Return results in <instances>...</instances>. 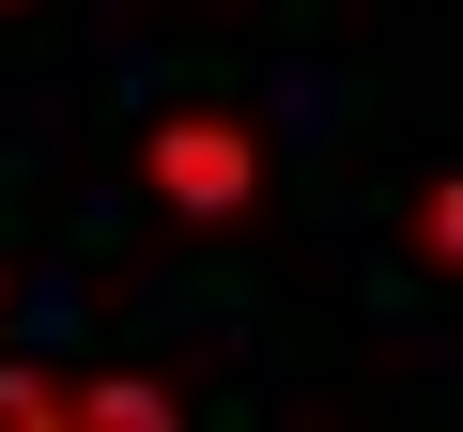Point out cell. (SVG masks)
<instances>
[{"instance_id": "obj_2", "label": "cell", "mask_w": 463, "mask_h": 432, "mask_svg": "<svg viewBox=\"0 0 463 432\" xmlns=\"http://www.w3.org/2000/svg\"><path fill=\"white\" fill-rule=\"evenodd\" d=\"M402 263H417V278L463 263V170H417V185H402Z\"/></svg>"}, {"instance_id": "obj_6", "label": "cell", "mask_w": 463, "mask_h": 432, "mask_svg": "<svg viewBox=\"0 0 463 432\" xmlns=\"http://www.w3.org/2000/svg\"><path fill=\"white\" fill-rule=\"evenodd\" d=\"M0 16H32V0H0Z\"/></svg>"}, {"instance_id": "obj_3", "label": "cell", "mask_w": 463, "mask_h": 432, "mask_svg": "<svg viewBox=\"0 0 463 432\" xmlns=\"http://www.w3.org/2000/svg\"><path fill=\"white\" fill-rule=\"evenodd\" d=\"M78 417H109V432H155V417H170V371H78Z\"/></svg>"}, {"instance_id": "obj_1", "label": "cell", "mask_w": 463, "mask_h": 432, "mask_svg": "<svg viewBox=\"0 0 463 432\" xmlns=\"http://www.w3.org/2000/svg\"><path fill=\"white\" fill-rule=\"evenodd\" d=\"M263 185H279V155H263L248 108H155V124H139V201L185 216V232H232Z\"/></svg>"}, {"instance_id": "obj_5", "label": "cell", "mask_w": 463, "mask_h": 432, "mask_svg": "<svg viewBox=\"0 0 463 432\" xmlns=\"http://www.w3.org/2000/svg\"><path fill=\"white\" fill-rule=\"evenodd\" d=\"M0 309H16V263H0Z\"/></svg>"}, {"instance_id": "obj_4", "label": "cell", "mask_w": 463, "mask_h": 432, "mask_svg": "<svg viewBox=\"0 0 463 432\" xmlns=\"http://www.w3.org/2000/svg\"><path fill=\"white\" fill-rule=\"evenodd\" d=\"M0 417L16 432H78V371H0Z\"/></svg>"}]
</instances>
